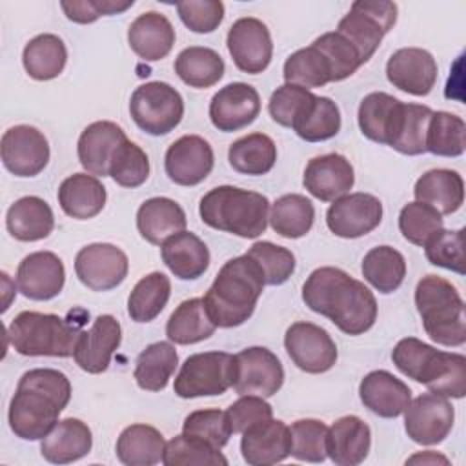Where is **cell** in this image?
Instances as JSON below:
<instances>
[{"mask_svg":"<svg viewBox=\"0 0 466 466\" xmlns=\"http://www.w3.org/2000/svg\"><path fill=\"white\" fill-rule=\"evenodd\" d=\"M311 44L328 58L331 66V82H340L351 76L362 66L357 49L337 31L324 33Z\"/></svg>","mask_w":466,"mask_h":466,"instance_id":"cell-57","label":"cell"},{"mask_svg":"<svg viewBox=\"0 0 466 466\" xmlns=\"http://www.w3.org/2000/svg\"><path fill=\"white\" fill-rule=\"evenodd\" d=\"M71 382L53 368L25 371L9 402L11 431L24 441L44 439L58 422V415L69 404Z\"/></svg>","mask_w":466,"mask_h":466,"instance_id":"cell-2","label":"cell"},{"mask_svg":"<svg viewBox=\"0 0 466 466\" xmlns=\"http://www.w3.org/2000/svg\"><path fill=\"white\" fill-rule=\"evenodd\" d=\"M260 113L258 91L246 82H231L218 89L209 102L211 124L222 131L231 133L248 127Z\"/></svg>","mask_w":466,"mask_h":466,"instance_id":"cell-18","label":"cell"},{"mask_svg":"<svg viewBox=\"0 0 466 466\" xmlns=\"http://www.w3.org/2000/svg\"><path fill=\"white\" fill-rule=\"evenodd\" d=\"M182 433L220 450L231 437V426L222 410H197L191 411L182 424Z\"/></svg>","mask_w":466,"mask_h":466,"instance_id":"cell-56","label":"cell"},{"mask_svg":"<svg viewBox=\"0 0 466 466\" xmlns=\"http://www.w3.org/2000/svg\"><path fill=\"white\" fill-rule=\"evenodd\" d=\"M439 75L433 55L422 47H400L386 64V76L397 89L413 96H426Z\"/></svg>","mask_w":466,"mask_h":466,"instance_id":"cell-19","label":"cell"},{"mask_svg":"<svg viewBox=\"0 0 466 466\" xmlns=\"http://www.w3.org/2000/svg\"><path fill=\"white\" fill-rule=\"evenodd\" d=\"M233 382V355L204 351L189 355L175 377L173 390L180 399L222 395Z\"/></svg>","mask_w":466,"mask_h":466,"instance_id":"cell-9","label":"cell"},{"mask_svg":"<svg viewBox=\"0 0 466 466\" xmlns=\"http://www.w3.org/2000/svg\"><path fill=\"white\" fill-rule=\"evenodd\" d=\"M302 300L351 337L362 335L377 320L375 295L340 268L324 266L311 271L302 284Z\"/></svg>","mask_w":466,"mask_h":466,"instance_id":"cell-1","label":"cell"},{"mask_svg":"<svg viewBox=\"0 0 466 466\" xmlns=\"http://www.w3.org/2000/svg\"><path fill=\"white\" fill-rule=\"evenodd\" d=\"M175 73L189 87L206 89L224 76V60L211 47L191 46L178 53L175 60Z\"/></svg>","mask_w":466,"mask_h":466,"instance_id":"cell-41","label":"cell"},{"mask_svg":"<svg viewBox=\"0 0 466 466\" xmlns=\"http://www.w3.org/2000/svg\"><path fill=\"white\" fill-rule=\"evenodd\" d=\"M162 462L166 466H226L220 450L187 435H177L166 442Z\"/></svg>","mask_w":466,"mask_h":466,"instance_id":"cell-49","label":"cell"},{"mask_svg":"<svg viewBox=\"0 0 466 466\" xmlns=\"http://www.w3.org/2000/svg\"><path fill=\"white\" fill-rule=\"evenodd\" d=\"M228 51L235 66L248 75L262 73L273 56V42L268 25L253 16L233 22L228 31Z\"/></svg>","mask_w":466,"mask_h":466,"instance_id":"cell-15","label":"cell"},{"mask_svg":"<svg viewBox=\"0 0 466 466\" xmlns=\"http://www.w3.org/2000/svg\"><path fill=\"white\" fill-rule=\"evenodd\" d=\"M160 255L167 269L180 280H195L209 266V249L191 231H180L160 244Z\"/></svg>","mask_w":466,"mask_h":466,"instance_id":"cell-30","label":"cell"},{"mask_svg":"<svg viewBox=\"0 0 466 466\" xmlns=\"http://www.w3.org/2000/svg\"><path fill=\"white\" fill-rule=\"evenodd\" d=\"M164 435L149 424H131L116 439V457L127 466H153L162 461Z\"/></svg>","mask_w":466,"mask_h":466,"instance_id":"cell-36","label":"cell"},{"mask_svg":"<svg viewBox=\"0 0 466 466\" xmlns=\"http://www.w3.org/2000/svg\"><path fill=\"white\" fill-rule=\"evenodd\" d=\"M417 382L446 399H462L466 395V357L437 350L422 368Z\"/></svg>","mask_w":466,"mask_h":466,"instance_id":"cell-34","label":"cell"},{"mask_svg":"<svg viewBox=\"0 0 466 466\" xmlns=\"http://www.w3.org/2000/svg\"><path fill=\"white\" fill-rule=\"evenodd\" d=\"M104 184L89 173H73L58 187V204L62 211L76 220L96 217L106 206Z\"/></svg>","mask_w":466,"mask_h":466,"instance_id":"cell-32","label":"cell"},{"mask_svg":"<svg viewBox=\"0 0 466 466\" xmlns=\"http://www.w3.org/2000/svg\"><path fill=\"white\" fill-rule=\"evenodd\" d=\"M187 218L178 202L167 197H153L137 211V229L144 240L160 246L166 238L186 229Z\"/></svg>","mask_w":466,"mask_h":466,"instance_id":"cell-31","label":"cell"},{"mask_svg":"<svg viewBox=\"0 0 466 466\" xmlns=\"http://www.w3.org/2000/svg\"><path fill=\"white\" fill-rule=\"evenodd\" d=\"M455 420V410L451 402L437 393H422L410 400L404 410V430L408 437L422 446H433L442 442Z\"/></svg>","mask_w":466,"mask_h":466,"instance_id":"cell-11","label":"cell"},{"mask_svg":"<svg viewBox=\"0 0 466 466\" xmlns=\"http://www.w3.org/2000/svg\"><path fill=\"white\" fill-rule=\"evenodd\" d=\"M413 195L415 200L430 204L441 215H451L464 202V180L453 169H430L417 178Z\"/></svg>","mask_w":466,"mask_h":466,"instance_id":"cell-35","label":"cell"},{"mask_svg":"<svg viewBox=\"0 0 466 466\" xmlns=\"http://www.w3.org/2000/svg\"><path fill=\"white\" fill-rule=\"evenodd\" d=\"M268 220L277 235L284 238H300L308 235L313 226L315 208L304 195H282L273 202Z\"/></svg>","mask_w":466,"mask_h":466,"instance_id":"cell-43","label":"cell"},{"mask_svg":"<svg viewBox=\"0 0 466 466\" xmlns=\"http://www.w3.org/2000/svg\"><path fill=\"white\" fill-rule=\"evenodd\" d=\"M16 284L31 300H51L66 284L64 262L53 251H35L22 258L16 269Z\"/></svg>","mask_w":466,"mask_h":466,"instance_id":"cell-20","label":"cell"},{"mask_svg":"<svg viewBox=\"0 0 466 466\" xmlns=\"http://www.w3.org/2000/svg\"><path fill=\"white\" fill-rule=\"evenodd\" d=\"M371 448L370 426L357 415L337 419L328 428V457L337 466L360 464Z\"/></svg>","mask_w":466,"mask_h":466,"instance_id":"cell-28","label":"cell"},{"mask_svg":"<svg viewBox=\"0 0 466 466\" xmlns=\"http://www.w3.org/2000/svg\"><path fill=\"white\" fill-rule=\"evenodd\" d=\"M229 426L233 433H242L249 426L271 419L273 417V408L264 400V397L258 395H240L238 400H235L228 410H226Z\"/></svg>","mask_w":466,"mask_h":466,"instance_id":"cell-59","label":"cell"},{"mask_svg":"<svg viewBox=\"0 0 466 466\" xmlns=\"http://www.w3.org/2000/svg\"><path fill=\"white\" fill-rule=\"evenodd\" d=\"M442 228V215L430 204L415 200L406 204L399 213V229L402 237L415 246L424 248V244Z\"/></svg>","mask_w":466,"mask_h":466,"instance_id":"cell-51","label":"cell"},{"mask_svg":"<svg viewBox=\"0 0 466 466\" xmlns=\"http://www.w3.org/2000/svg\"><path fill=\"white\" fill-rule=\"evenodd\" d=\"M382 220V202L370 193H348L328 208L326 224L340 238H359L371 233Z\"/></svg>","mask_w":466,"mask_h":466,"instance_id":"cell-16","label":"cell"},{"mask_svg":"<svg viewBox=\"0 0 466 466\" xmlns=\"http://www.w3.org/2000/svg\"><path fill=\"white\" fill-rule=\"evenodd\" d=\"M424 253L430 264L464 275L466 273L464 229L451 231L442 228L424 244Z\"/></svg>","mask_w":466,"mask_h":466,"instance_id":"cell-55","label":"cell"},{"mask_svg":"<svg viewBox=\"0 0 466 466\" xmlns=\"http://www.w3.org/2000/svg\"><path fill=\"white\" fill-rule=\"evenodd\" d=\"M339 106L328 96H315L308 113L293 126V131L306 142H322L340 131Z\"/></svg>","mask_w":466,"mask_h":466,"instance_id":"cell-48","label":"cell"},{"mask_svg":"<svg viewBox=\"0 0 466 466\" xmlns=\"http://www.w3.org/2000/svg\"><path fill=\"white\" fill-rule=\"evenodd\" d=\"M93 435L89 426L80 419H62L42 439L40 453L47 462L69 464L91 451Z\"/></svg>","mask_w":466,"mask_h":466,"instance_id":"cell-29","label":"cell"},{"mask_svg":"<svg viewBox=\"0 0 466 466\" xmlns=\"http://www.w3.org/2000/svg\"><path fill=\"white\" fill-rule=\"evenodd\" d=\"M431 113L433 111L428 106L404 104L400 124L390 147L410 157L426 153V129Z\"/></svg>","mask_w":466,"mask_h":466,"instance_id":"cell-47","label":"cell"},{"mask_svg":"<svg viewBox=\"0 0 466 466\" xmlns=\"http://www.w3.org/2000/svg\"><path fill=\"white\" fill-rule=\"evenodd\" d=\"M362 277L379 291L393 293L406 277V260L400 251L391 246L371 248L362 258Z\"/></svg>","mask_w":466,"mask_h":466,"instance_id":"cell-42","label":"cell"},{"mask_svg":"<svg viewBox=\"0 0 466 466\" xmlns=\"http://www.w3.org/2000/svg\"><path fill=\"white\" fill-rule=\"evenodd\" d=\"M402 106L404 102L384 91L366 95L357 115L360 133L377 144L390 146L400 124Z\"/></svg>","mask_w":466,"mask_h":466,"instance_id":"cell-27","label":"cell"},{"mask_svg":"<svg viewBox=\"0 0 466 466\" xmlns=\"http://www.w3.org/2000/svg\"><path fill=\"white\" fill-rule=\"evenodd\" d=\"M109 177L122 187H138L149 177V158L146 151L126 138L115 151L109 164Z\"/></svg>","mask_w":466,"mask_h":466,"instance_id":"cell-52","label":"cell"},{"mask_svg":"<svg viewBox=\"0 0 466 466\" xmlns=\"http://www.w3.org/2000/svg\"><path fill=\"white\" fill-rule=\"evenodd\" d=\"M171 295V282L160 271L142 277L129 293L127 313L135 322H151L166 308Z\"/></svg>","mask_w":466,"mask_h":466,"instance_id":"cell-44","label":"cell"},{"mask_svg":"<svg viewBox=\"0 0 466 466\" xmlns=\"http://www.w3.org/2000/svg\"><path fill=\"white\" fill-rule=\"evenodd\" d=\"M177 13L189 31L204 35L222 24L224 4L220 0H184L177 2Z\"/></svg>","mask_w":466,"mask_h":466,"instance_id":"cell-58","label":"cell"},{"mask_svg":"<svg viewBox=\"0 0 466 466\" xmlns=\"http://www.w3.org/2000/svg\"><path fill=\"white\" fill-rule=\"evenodd\" d=\"M228 160L240 175H266L277 162V146L273 138L264 133H249L229 146Z\"/></svg>","mask_w":466,"mask_h":466,"instance_id":"cell-39","label":"cell"},{"mask_svg":"<svg viewBox=\"0 0 466 466\" xmlns=\"http://www.w3.org/2000/svg\"><path fill=\"white\" fill-rule=\"evenodd\" d=\"M80 333V326L40 311H20L7 326L9 344L25 357H71Z\"/></svg>","mask_w":466,"mask_h":466,"instance_id":"cell-6","label":"cell"},{"mask_svg":"<svg viewBox=\"0 0 466 466\" xmlns=\"http://www.w3.org/2000/svg\"><path fill=\"white\" fill-rule=\"evenodd\" d=\"M246 255L258 264L268 286L284 284L295 271V255L284 246L262 240L255 242Z\"/></svg>","mask_w":466,"mask_h":466,"instance_id":"cell-54","label":"cell"},{"mask_svg":"<svg viewBox=\"0 0 466 466\" xmlns=\"http://www.w3.org/2000/svg\"><path fill=\"white\" fill-rule=\"evenodd\" d=\"M466 124L448 111H433L426 129V151L437 157H461L464 153Z\"/></svg>","mask_w":466,"mask_h":466,"instance_id":"cell-46","label":"cell"},{"mask_svg":"<svg viewBox=\"0 0 466 466\" xmlns=\"http://www.w3.org/2000/svg\"><path fill=\"white\" fill-rule=\"evenodd\" d=\"M282 75L286 84H295L304 89L322 87L331 82V66L324 53L309 44L288 56Z\"/></svg>","mask_w":466,"mask_h":466,"instance_id":"cell-45","label":"cell"},{"mask_svg":"<svg viewBox=\"0 0 466 466\" xmlns=\"http://www.w3.org/2000/svg\"><path fill=\"white\" fill-rule=\"evenodd\" d=\"M5 228L9 235L20 242L42 240L49 237L55 228L53 209L40 197H22L9 206Z\"/></svg>","mask_w":466,"mask_h":466,"instance_id":"cell-33","label":"cell"},{"mask_svg":"<svg viewBox=\"0 0 466 466\" xmlns=\"http://www.w3.org/2000/svg\"><path fill=\"white\" fill-rule=\"evenodd\" d=\"M122 340L120 322L113 315H98L87 331H82L73 351V359L80 370L87 373H102L107 370L113 353Z\"/></svg>","mask_w":466,"mask_h":466,"instance_id":"cell-21","label":"cell"},{"mask_svg":"<svg viewBox=\"0 0 466 466\" xmlns=\"http://www.w3.org/2000/svg\"><path fill=\"white\" fill-rule=\"evenodd\" d=\"M206 226L242 238H257L268 228L269 200L262 193L235 186L209 189L198 204Z\"/></svg>","mask_w":466,"mask_h":466,"instance_id":"cell-4","label":"cell"},{"mask_svg":"<svg viewBox=\"0 0 466 466\" xmlns=\"http://www.w3.org/2000/svg\"><path fill=\"white\" fill-rule=\"evenodd\" d=\"M240 451L251 466H269L291 455L289 426L282 420L266 419L242 431Z\"/></svg>","mask_w":466,"mask_h":466,"instance_id":"cell-23","label":"cell"},{"mask_svg":"<svg viewBox=\"0 0 466 466\" xmlns=\"http://www.w3.org/2000/svg\"><path fill=\"white\" fill-rule=\"evenodd\" d=\"M217 326L208 315L204 299H187L177 306L166 324V335L175 344H197L209 339Z\"/></svg>","mask_w":466,"mask_h":466,"instance_id":"cell-38","label":"cell"},{"mask_svg":"<svg viewBox=\"0 0 466 466\" xmlns=\"http://www.w3.org/2000/svg\"><path fill=\"white\" fill-rule=\"evenodd\" d=\"M359 397L371 413L395 419L404 413L411 400V390L386 370L370 371L359 386Z\"/></svg>","mask_w":466,"mask_h":466,"instance_id":"cell-25","label":"cell"},{"mask_svg":"<svg viewBox=\"0 0 466 466\" xmlns=\"http://www.w3.org/2000/svg\"><path fill=\"white\" fill-rule=\"evenodd\" d=\"M213 164V147L198 135H184L177 138L164 157L166 175L178 186L200 184L211 173Z\"/></svg>","mask_w":466,"mask_h":466,"instance_id":"cell-17","label":"cell"},{"mask_svg":"<svg viewBox=\"0 0 466 466\" xmlns=\"http://www.w3.org/2000/svg\"><path fill=\"white\" fill-rule=\"evenodd\" d=\"M302 184L315 198L333 202L350 193L355 184V171L344 155L326 153L306 164Z\"/></svg>","mask_w":466,"mask_h":466,"instance_id":"cell-22","label":"cell"},{"mask_svg":"<svg viewBox=\"0 0 466 466\" xmlns=\"http://www.w3.org/2000/svg\"><path fill=\"white\" fill-rule=\"evenodd\" d=\"M291 455L306 462H322L328 457V426L317 419H299L289 426Z\"/></svg>","mask_w":466,"mask_h":466,"instance_id":"cell-53","label":"cell"},{"mask_svg":"<svg viewBox=\"0 0 466 466\" xmlns=\"http://www.w3.org/2000/svg\"><path fill=\"white\" fill-rule=\"evenodd\" d=\"M415 461H422V462H444V464H448V459L446 457H442V455H435V453H431V451H426V453H419V455H413L408 462H415Z\"/></svg>","mask_w":466,"mask_h":466,"instance_id":"cell-61","label":"cell"},{"mask_svg":"<svg viewBox=\"0 0 466 466\" xmlns=\"http://www.w3.org/2000/svg\"><path fill=\"white\" fill-rule=\"evenodd\" d=\"M2 162L15 177H36L49 162V144L44 133L33 126L18 124L2 135Z\"/></svg>","mask_w":466,"mask_h":466,"instance_id":"cell-14","label":"cell"},{"mask_svg":"<svg viewBox=\"0 0 466 466\" xmlns=\"http://www.w3.org/2000/svg\"><path fill=\"white\" fill-rule=\"evenodd\" d=\"M67 62V49L58 35L44 33L31 38L22 53L25 73L35 80L56 78Z\"/></svg>","mask_w":466,"mask_h":466,"instance_id":"cell-37","label":"cell"},{"mask_svg":"<svg viewBox=\"0 0 466 466\" xmlns=\"http://www.w3.org/2000/svg\"><path fill=\"white\" fill-rule=\"evenodd\" d=\"M127 255L107 242L84 246L75 257V273L78 280L93 291H109L127 277Z\"/></svg>","mask_w":466,"mask_h":466,"instance_id":"cell-13","label":"cell"},{"mask_svg":"<svg viewBox=\"0 0 466 466\" xmlns=\"http://www.w3.org/2000/svg\"><path fill=\"white\" fill-rule=\"evenodd\" d=\"M415 306L433 342L450 348L466 342L464 300L450 280L439 275L422 277L415 288Z\"/></svg>","mask_w":466,"mask_h":466,"instance_id":"cell-5","label":"cell"},{"mask_svg":"<svg viewBox=\"0 0 466 466\" xmlns=\"http://www.w3.org/2000/svg\"><path fill=\"white\" fill-rule=\"evenodd\" d=\"M284 348L293 364L306 373H324L339 357L331 335L313 322L291 324L284 335Z\"/></svg>","mask_w":466,"mask_h":466,"instance_id":"cell-12","label":"cell"},{"mask_svg":"<svg viewBox=\"0 0 466 466\" xmlns=\"http://www.w3.org/2000/svg\"><path fill=\"white\" fill-rule=\"evenodd\" d=\"M62 11L71 22L76 24H93L96 18L104 15L102 0H73V2H60Z\"/></svg>","mask_w":466,"mask_h":466,"instance_id":"cell-60","label":"cell"},{"mask_svg":"<svg viewBox=\"0 0 466 466\" xmlns=\"http://www.w3.org/2000/svg\"><path fill=\"white\" fill-rule=\"evenodd\" d=\"M315 96L309 89H304L295 84L279 86L268 102V111L273 122L282 127H291L308 113Z\"/></svg>","mask_w":466,"mask_h":466,"instance_id":"cell-50","label":"cell"},{"mask_svg":"<svg viewBox=\"0 0 466 466\" xmlns=\"http://www.w3.org/2000/svg\"><path fill=\"white\" fill-rule=\"evenodd\" d=\"M178 366V355L171 342H153L140 351L135 362V380L146 391H162Z\"/></svg>","mask_w":466,"mask_h":466,"instance_id":"cell-40","label":"cell"},{"mask_svg":"<svg viewBox=\"0 0 466 466\" xmlns=\"http://www.w3.org/2000/svg\"><path fill=\"white\" fill-rule=\"evenodd\" d=\"M124 129L109 120H98L89 124L78 138L76 153L82 167L95 177H109V164L118 149V146L126 140Z\"/></svg>","mask_w":466,"mask_h":466,"instance_id":"cell-24","label":"cell"},{"mask_svg":"<svg viewBox=\"0 0 466 466\" xmlns=\"http://www.w3.org/2000/svg\"><path fill=\"white\" fill-rule=\"evenodd\" d=\"M395 22L397 4L386 0H359L351 4L335 31L357 49L360 62L366 64L379 49L384 35L393 29Z\"/></svg>","mask_w":466,"mask_h":466,"instance_id":"cell-7","label":"cell"},{"mask_svg":"<svg viewBox=\"0 0 466 466\" xmlns=\"http://www.w3.org/2000/svg\"><path fill=\"white\" fill-rule=\"evenodd\" d=\"M129 115L144 133L162 137L180 124L184 116V100L167 82H146L133 91Z\"/></svg>","mask_w":466,"mask_h":466,"instance_id":"cell-8","label":"cell"},{"mask_svg":"<svg viewBox=\"0 0 466 466\" xmlns=\"http://www.w3.org/2000/svg\"><path fill=\"white\" fill-rule=\"evenodd\" d=\"M175 29L167 16L157 11L138 15L127 29L131 51L146 62H157L169 55L175 46Z\"/></svg>","mask_w":466,"mask_h":466,"instance_id":"cell-26","label":"cell"},{"mask_svg":"<svg viewBox=\"0 0 466 466\" xmlns=\"http://www.w3.org/2000/svg\"><path fill=\"white\" fill-rule=\"evenodd\" d=\"M266 282L258 264L246 253L229 258L204 295L209 319L217 328H237L255 311Z\"/></svg>","mask_w":466,"mask_h":466,"instance_id":"cell-3","label":"cell"},{"mask_svg":"<svg viewBox=\"0 0 466 466\" xmlns=\"http://www.w3.org/2000/svg\"><path fill=\"white\" fill-rule=\"evenodd\" d=\"M284 384L279 357L262 346H251L233 355V390L238 395L271 397Z\"/></svg>","mask_w":466,"mask_h":466,"instance_id":"cell-10","label":"cell"}]
</instances>
